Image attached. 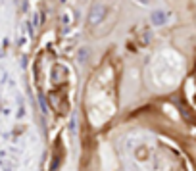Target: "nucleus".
I'll list each match as a JSON object with an SVG mask.
<instances>
[{
	"label": "nucleus",
	"mask_w": 196,
	"mask_h": 171,
	"mask_svg": "<svg viewBox=\"0 0 196 171\" xmlns=\"http://www.w3.org/2000/svg\"><path fill=\"white\" fill-rule=\"evenodd\" d=\"M164 19H165V14H164V12H156V14L152 16V21H154L156 25H161V21H164Z\"/></svg>",
	"instance_id": "f257e3e1"
}]
</instances>
